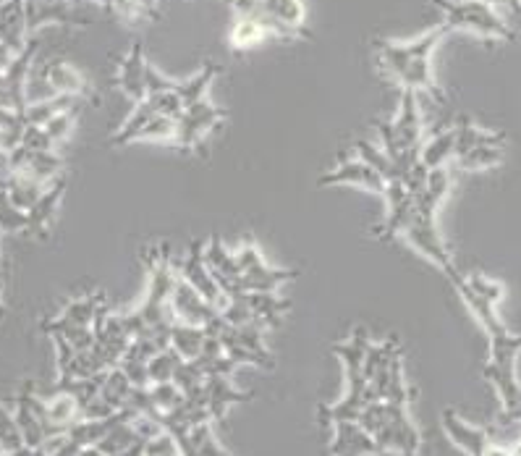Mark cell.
<instances>
[{
	"label": "cell",
	"instance_id": "1",
	"mask_svg": "<svg viewBox=\"0 0 521 456\" xmlns=\"http://www.w3.org/2000/svg\"><path fill=\"white\" fill-rule=\"evenodd\" d=\"M451 278L453 289L459 291V297L467 302L472 315L480 320L485 328L487 339H490V362L485 365V378L490 380L503 401L501 422H521V386L516 380V357L521 352V333H511L498 318V304L490 299L480 297L477 291L469 286L467 276L459 268L446 273Z\"/></svg>",
	"mask_w": 521,
	"mask_h": 456
},
{
	"label": "cell",
	"instance_id": "2",
	"mask_svg": "<svg viewBox=\"0 0 521 456\" xmlns=\"http://www.w3.org/2000/svg\"><path fill=\"white\" fill-rule=\"evenodd\" d=\"M448 32H451V27L443 21V24L432 27L430 32L409 42H393L378 37L372 42V48L378 53L380 66L401 84V90L430 95L435 103L443 105L446 103V92L440 90V84L435 82V74H432V53L440 45V40H446Z\"/></svg>",
	"mask_w": 521,
	"mask_h": 456
},
{
	"label": "cell",
	"instance_id": "3",
	"mask_svg": "<svg viewBox=\"0 0 521 456\" xmlns=\"http://www.w3.org/2000/svg\"><path fill=\"white\" fill-rule=\"evenodd\" d=\"M432 3L446 14V24L451 29H467V32L487 37V40H516L511 24L482 0H432Z\"/></svg>",
	"mask_w": 521,
	"mask_h": 456
},
{
	"label": "cell",
	"instance_id": "4",
	"mask_svg": "<svg viewBox=\"0 0 521 456\" xmlns=\"http://www.w3.org/2000/svg\"><path fill=\"white\" fill-rule=\"evenodd\" d=\"M236 263L241 268V278L236 281L241 291H275L278 286L299 278V270L270 268L254 244H244V247L236 249Z\"/></svg>",
	"mask_w": 521,
	"mask_h": 456
},
{
	"label": "cell",
	"instance_id": "5",
	"mask_svg": "<svg viewBox=\"0 0 521 456\" xmlns=\"http://www.w3.org/2000/svg\"><path fill=\"white\" fill-rule=\"evenodd\" d=\"M228 116V111H223L220 105L210 103V100H199V103L184 108L181 118L176 121V142L173 145L179 147L181 152H194L207 132H213L215 126Z\"/></svg>",
	"mask_w": 521,
	"mask_h": 456
},
{
	"label": "cell",
	"instance_id": "6",
	"mask_svg": "<svg viewBox=\"0 0 521 456\" xmlns=\"http://www.w3.org/2000/svg\"><path fill=\"white\" fill-rule=\"evenodd\" d=\"M393 134H396V145L404 155L409 166L422 160V147H425V137H422V116H419V95L414 90H404L401 95V108L398 116L391 121Z\"/></svg>",
	"mask_w": 521,
	"mask_h": 456
},
{
	"label": "cell",
	"instance_id": "7",
	"mask_svg": "<svg viewBox=\"0 0 521 456\" xmlns=\"http://www.w3.org/2000/svg\"><path fill=\"white\" fill-rule=\"evenodd\" d=\"M404 239L417 249L419 255L427 257L432 265H438L443 273H451V270L456 268L451 252H448L446 242H443V236H440L438 221H435V218H422V215L414 213L412 223H409L404 231Z\"/></svg>",
	"mask_w": 521,
	"mask_h": 456
},
{
	"label": "cell",
	"instance_id": "8",
	"mask_svg": "<svg viewBox=\"0 0 521 456\" xmlns=\"http://www.w3.org/2000/svg\"><path fill=\"white\" fill-rule=\"evenodd\" d=\"M385 200H388V215H385V223L375 231L380 242H396L398 236H404L406 226L412 223L414 218V197L409 194L406 184L401 179L388 181L385 187Z\"/></svg>",
	"mask_w": 521,
	"mask_h": 456
},
{
	"label": "cell",
	"instance_id": "9",
	"mask_svg": "<svg viewBox=\"0 0 521 456\" xmlns=\"http://www.w3.org/2000/svg\"><path fill=\"white\" fill-rule=\"evenodd\" d=\"M171 307H173V315H176L179 323L197 325V328H205V325L220 312L218 307L207 302V299L202 297V294H199L192 284H186L181 273H179V278H176V286H173Z\"/></svg>",
	"mask_w": 521,
	"mask_h": 456
},
{
	"label": "cell",
	"instance_id": "10",
	"mask_svg": "<svg viewBox=\"0 0 521 456\" xmlns=\"http://www.w3.org/2000/svg\"><path fill=\"white\" fill-rule=\"evenodd\" d=\"M205 244L207 242H192L189 244V255L181 263V276H184L186 284H192L194 289L202 294L210 304H215L218 310H223L228 304V297L220 291V286L215 284L213 276H210V268L205 263Z\"/></svg>",
	"mask_w": 521,
	"mask_h": 456
},
{
	"label": "cell",
	"instance_id": "11",
	"mask_svg": "<svg viewBox=\"0 0 521 456\" xmlns=\"http://www.w3.org/2000/svg\"><path fill=\"white\" fill-rule=\"evenodd\" d=\"M336 184H357L362 189H370L375 194H385V187H388V181L380 176L378 171L372 166H367L364 160H346L336 171L325 173L323 179H320V187H336Z\"/></svg>",
	"mask_w": 521,
	"mask_h": 456
},
{
	"label": "cell",
	"instance_id": "12",
	"mask_svg": "<svg viewBox=\"0 0 521 456\" xmlns=\"http://www.w3.org/2000/svg\"><path fill=\"white\" fill-rule=\"evenodd\" d=\"M144 69H147V58H144L142 42H134L129 53L121 58V66H118V87L134 105L147 100Z\"/></svg>",
	"mask_w": 521,
	"mask_h": 456
},
{
	"label": "cell",
	"instance_id": "13",
	"mask_svg": "<svg viewBox=\"0 0 521 456\" xmlns=\"http://www.w3.org/2000/svg\"><path fill=\"white\" fill-rule=\"evenodd\" d=\"M45 79H48L50 90H53L55 95H76L82 97V100H90L92 97V103H100V97L92 90V84L87 82L71 63L50 61L48 66H45Z\"/></svg>",
	"mask_w": 521,
	"mask_h": 456
},
{
	"label": "cell",
	"instance_id": "14",
	"mask_svg": "<svg viewBox=\"0 0 521 456\" xmlns=\"http://www.w3.org/2000/svg\"><path fill=\"white\" fill-rule=\"evenodd\" d=\"M27 0H6L0 3V42L19 56L27 48Z\"/></svg>",
	"mask_w": 521,
	"mask_h": 456
},
{
	"label": "cell",
	"instance_id": "15",
	"mask_svg": "<svg viewBox=\"0 0 521 456\" xmlns=\"http://www.w3.org/2000/svg\"><path fill=\"white\" fill-rule=\"evenodd\" d=\"M451 181V168H432L430 176H427L425 189L414 197V210H417V215H422V218H438L440 205H443V200H446L448 192H451Z\"/></svg>",
	"mask_w": 521,
	"mask_h": 456
},
{
	"label": "cell",
	"instance_id": "16",
	"mask_svg": "<svg viewBox=\"0 0 521 456\" xmlns=\"http://www.w3.org/2000/svg\"><path fill=\"white\" fill-rule=\"evenodd\" d=\"M443 428L448 430L451 441L459 446V449L467 451L469 456H485L487 446H490V433L487 428H474V425H467L464 420H459V415L453 409H446L443 412Z\"/></svg>",
	"mask_w": 521,
	"mask_h": 456
},
{
	"label": "cell",
	"instance_id": "17",
	"mask_svg": "<svg viewBox=\"0 0 521 456\" xmlns=\"http://www.w3.org/2000/svg\"><path fill=\"white\" fill-rule=\"evenodd\" d=\"M330 451L333 456H362L378 454V446L367 430L359 428V422H336V441Z\"/></svg>",
	"mask_w": 521,
	"mask_h": 456
},
{
	"label": "cell",
	"instance_id": "18",
	"mask_svg": "<svg viewBox=\"0 0 521 456\" xmlns=\"http://www.w3.org/2000/svg\"><path fill=\"white\" fill-rule=\"evenodd\" d=\"M270 29L265 27V21L260 16H236L228 32V48L236 53H247V50L257 48L268 40Z\"/></svg>",
	"mask_w": 521,
	"mask_h": 456
},
{
	"label": "cell",
	"instance_id": "19",
	"mask_svg": "<svg viewBox=\"0 0 521 456\" xmlns=\"http://www.w3.org/2000/svg\"><path fill=\"white\" fill-rule=\"evenodd\" d=\"M220 71H223V66H218V63H213V61H207L205 66H202V69L192 76V79H184V82H179V87H176V95L181 97L184 108L199 103V100H205L207 90L213 87V82L218 79Z\"/></svg>",
	"mask_w": 521,
	"mask_h": 456
},
{
	"label": "cell",
	"instance_id": "20",
	"mask_svg": "<svg viewBox=\"0 0 521 456\" xmlns=\"http://www.w3.org/2000/svg\"><path fill=\"white\" fill-rule=\"evenodd\" d=\"M453 129H456V155L472 150V147H482V145L503 147L506 145V134L487 132V129H482V126L472 124L469 118H461L459 124L453 126ZM456 155H453V158H456Z\"/></svg>",
	"mask_w": 521,
	"mask_h": 456
},
{
	"label": "cell",
	"instance_id": "21",
	"mask_svg": "<svg viewBox=\"0 0 521 456\" xmlns=\"http://www.w3.org/2000/svg\"><path fill=\"white\" fill-rule=\"evenodd\" d=\"M79 103H82V97H76V95H53L50 100H37V103H29L27 111H24V118H27L29 126H45L50 118L71 111V108H76Z\"/></svg>",
	"mask_w": 521,
	"mask_h": 456
},
{
	"label": "cell",
	"instance_id": "22",
	"mask_svg": "<svg viewBox=\"0 0 521 456\" xmlns=\"http://www.w3.org/2000/svg\"><path fill=\"white\" fill-rule=\"evenodd\" d=\"M262 11L275 19H281L291 29H296L304 40H312V32L307 29V19H304V3L302 0H260Z\"/></svg>",
	"mask_w": 521,
	"mask_h": 456
},
{
	"label": "cell",
	"instance_id": "23",
	"mask_svg": "<svg viewBox=\"0 0 521 456\" xmlns=\"http://www.w3.org/2000/svg\"><path fill=\"white\" fill-rule=\"evenodd\" d=\"M244 302L249 304V310L254 312L257 323L278 325L281 323V312H286L291 307L288 299H281L273 291H249Z\"/></svg>",
	"mask_w": 521,
	"mask_h": 456
},
{
	"label": "cell",
	"instance_id": "24",
	"mask_svg": "<svg viewBox=\"0 0 521 456\" xmlns=\"http://www.w3.org/2000/svg\"><path fill=\"white\" fill-rule=\"evenodd\" d=\"M205 263L210 268V276H220V278H241V268L236 263V252L226 247L220 239H210L205 244Z\"/></svg>",
	"mask_w": 521,
	"mask_h": 456
},
{
	"label": "cell",
	"instance_id": "25",
	"mask_svg": "<svg viewBox=\"0 0 521 456\" xmlns=\"http://www.w3.org/2000/svg\"><path fill=\"white\" fill-rule=\"evenodd\" d=\"M207 344V333L205 328H197V325H186V323H176L173 325V341L171 346L176 352L184 357V360H197L202 349Z\"/></svg>",
	"mask_w": 521,
	"mask_h": 456
},
{
	"label": "cell",
	"instance_id": "26",
	"mask_svg": "<svg viewBox=\"0 0 521 456\" xmlns=\"http://www.w3.org/2000/svg\"><path fill=\"white\" fill-rule=\"evenodd\" d=\"M61 197H63V179H55L45 192H42L40 200L35 202V208H29L27 213V226L40 231V228L48 226V221L53 218L55 208L61 205Z\"/></svg>",
	"mask_w": 521,
	"mask_h": 456
},
{
	"label": "cell",
	"instance_id": "27",
	"mask_svg": "<svg viewBox=\"0 0 521 456\" xmlns=\"http://www.w3.org/2000/svg\"><path fill=\"white\" fill-rule=\"evenodd\" d=\"M453 155H456V129L435 134V137H432L430 142H425V147H422V163H425L430 171L432 168L446 166Z\"/></svg>",
	"mask_w": 521,
	"mask_h": 456
},
{
	"label": "cell",
	"instance_id": "28",
	"mask_svg": "<svg viewBox=\"0 0 521 456\" xmlns=\"http://www.w3.org/2000/svg\"><path fill=\"white\" fill-rule=\"evenodd\" d=\"M453 160H456V166L464 168V171H482V168H493L501 163L503 147H495V145L472 147V150L461 152V155H456Z\"/></svg>",
	"mask_w": 521,
	"mask_h": 456
},
{
	"label": "cell",
	"instance_id": "29",
	"mask_svg": "<svg viewBox=\"0 0 521 456\" xmlns=\"http://www.w3.org/2000/svg\"><path fill=\"white\" fill-rule=\"evenodd\" d=\"M357 155H359V160H364V163H367V166L375 168V171H378L385 181L401 179V173H398L396 163H393V160L385 155L383 147H375L372 142L362 139V142H357Z\"/></svg>",
	"mask_w": 521,
	"mask_h": 456
},
{
	"label": "cell",
	"instance_id": "30",
	"mask_svg": "<svg viewBox=\"0 0 521 456\" xmlns=\"http://www.w3.org/2000/svg\"><path fill=\"white\" fill-rule=\"evenodd\" d=\"M184 357H181L176 349H165V352H158L147 365V373H150V383H171L173 375L179 373V367L184 365Z\"/></svg>",
	"mask_w": 521,
	"mask_h": 456
},
{
	"label": "cell",
	"instance_id": "31",
	"mask_svg": "<svg viewBox=\"0 0 521 456\" xmlns=\"http://www.w3.org/2000/svg\"><path fill=\"white\" fill-rule=\"evenodd\" d=\"M147 103L152 105L155 116H165L179 121L181 113H184V103L176 92H155V95H147Z\"/></svg>",
	"mask_w": 521,
	"mask_h": 456
},
{
	"label": "cell",
	"instance_id": "32",
	"mask_svg": "<svg viewBox=\"0 0 521 456\" xmlns=\"http://www.w3.org/2000/svg\"><path fill=\"white\" fill-rule=\"evenodd\" d=\"M137 139H155V142H176V121L165 116H152L147 124H144L142 132L137 134Z\"/></svg>",
	"mask_w": 521,
	"mask_h": 456
},
{
	"label": "cell",
	"instance_id": "33",
	"mask_svg": "<svg viewBox=\"0 0 521 456\" xmlns=\"http://www.w3.org/2000/svg\"><path fill=\"white\" fill-rule=\"evenodd\" d=\"M79 108H82V105H76V108H71V111L61 113V116L50 118L48 124L42 126V129L48 132V137L53 139V142H63V139H69V134L74 132V124H76V116H79Z\"/></svg>",
	"mask_w": 521,
	"mask_h": 456
},
{
	"label": "cell",
	"instance_id": "34",
	"mask_svg": "<svg viewBox=\"0 0 521 456\" xmlns=\"http://www.w3.org/2000/svg\"><path fill=\"white\" fill-rule=\"evenodd\" d=\"M469 286H472L480 297L490 299L493 304H498L503 299V284L501 281H495L490 276H482V273H474V276H467Z\"/></svg>",
	"mask_w": 521,
	"mask_h": 456
},
{
	"label": "cell",
	"instance_id": "35",
	"mask_svg": "<svg viewBox=\"0 0 521 456\" xmlns=\"http://www.w3.org/2000/svg\"><path fill=\"white\" fill-rule=\"evenodd\" d=\"M144 84H147V95H155V92H176L179 82H173L160 69H155L150 61H147V69H144Z\"/></svg>",
	"mask_w": 521,
	"mask_h": 456
},
{
	"label": "cell",
	"instance_id": "36",
	"mask_svg": "<svg viewBox=\"0 0 521 456\" xmlns=\"http://www.w3.org/2000/svg\"><path fill=\"white\" fill-rule=\"evenodd\" d=\"M0 226L6 228H21L27 226V213H21V208H16L11 197L0 194Z\"/></svg>",
	"mask_w": 521,
	"mask_h": 456
},
{
	"label": "cell",
	"instance_id": "37",
	"mask_svg": "<svg viewBox=\"0 0 521 456\" xmlns=\"http://www.w3.org/2000/svg\"><path fill=\"white\" fill-rule=\"evenodd\" d=\"M427 176H430V168H427L422 160H419V163H414L412 171L406 173L404 184H406V189H409V194H412V197H417V194L425 189Z\"/></svg>",
	"mask_w": 521,
	"mask_h": 456
},
{
	"label": "cell",
	"instance_id": "38",
	"mask_svg": "<svg viewBox=\"0 0 521 456\" xmlns=\"http://www.w3.org/2000/svg\"><path fill=\"white\" fill-rule=\"evenodd\" d=\"M14 58H16L14 50L0 42V74H6V71L11 69V63H14Z\"/></svg>",
	"mask_w": 521,
	"mask_h": 456
},
{
	"label": "cell",
	"instance_id": "39",
	"mask_svg": "<svg viewBox=\"0 0 521 456\" xmlns=\"http://www.w3.org/2000/svg\"><path fill=\"white\" fill-rule=\"evenodd\" d=\"M485 456H516L511 446H501V443H490L485 451Z\"/></svg>",
	"mask_w": 521,
	"mask_h": 456
},
{
	"label": "cell",
	"instance_id": "40",
	"mask_svg": "<svg viewBox=\"0 0 521 456\" xmlns=\"http://www.w3.org/2000/svg\"><path fill=\"white\" fill-rule=\"evenodd\" d=\"M82 456H105V454L100 449H92V451H84Z\"/></svg>",
	"mask_w": 521,
	"mask_h": 456
},
{
	"label": "cell",
	"instance_id": "41",
	"mask_svg": "<svg viewBox=\"0 0 521 456\" xmlns=\"http://www.w3.org/2000/svg\"><path fill=\"white\" fill-rule=\"evenodd\" d=\"M97 3H103L105 8H110V0H97Z\"/></svg>",
	"mask_w": 521,
	"mask_h": 456
}]
</instances>
